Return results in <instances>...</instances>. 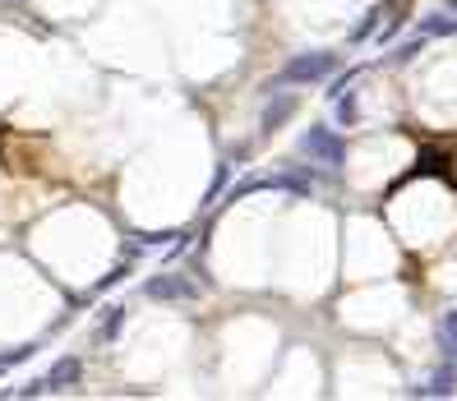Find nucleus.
<instances>
[{
    "instance_id": "obj_1",
    "label": "nucleus",
    "mask_w": 457,
    "mask_h": 401,
    "mask_svg": "<svg viewBox=\"0 0 457 401\" xmlns=\"http://www.w3.org/2000/svg\"><path fill=\"white\" fill-rule=\"evenodd\" d=\"M337 69V56L333 51H305V56H291L278 74L268 78V92L273 88H287V83H319Z\"/></svg>"
},
{
    "instance_id": "obj_2",
    "label": "nucleus",
    "mask_w": 457,
    "mask_h": 401,
    "mask_svg": "<svg viewBox=\"0 0 457 401\" xmlns=\"http://www.w3.org/2000/svg\"><path fill=\"white\" fill-rule=\"evenodd\" d=\"M301 153L310 157L314 167H328V171H337L346 162V143L333 129H324V125H310V129L301 134Z\"/></svg>"
},
{
    "instance_id": "obj_3",
    "label": "nucleus",
    "mask_w": 457,
    "mask_h": 401,
    "mask_svg": "<svg viewBox=\"0 0 457 401\" xmlns=\"http://www.w3.org/2000/svg\"><path fill=\"white\" fill-rule=\"evenodd\" d=\"M148 300H194L199 295V286H194L190 277H180V272H162V277H153L144 286Z\"/></svg>"
},
{
    "instance_id": "obj_4",
    "label": "nucleus",
    "mask_w": 457,
    "mask_h": 401,
    "mask_svg": "<svg viewBox=\"0 0 457 401\" xmlns=\"http://www.w3.org/2000/svg\"><path fill=\"white\" fill-rule=\"evenodd\" d=\"M296 106H301V101H296V92H273V97H268V106H264V115H259V129H264V134H278L282 125L296 115Z\"/></svg>"
},
{
    "instance_id": "obj_5",
    "label": "nucleus",
    "mask_w": 457,
    "mask_h": 401,
    "mask_svg": "<svg viewBox=\"0 0 457 401\" xmlns=\"http://www.w3.org/2000/svg\"><path fill=\"white\" fill-rule=\"evenodd\" d=\"M79 379H83V360L65 356V360H56V365L46 369V392H65V388H74Z\"/></svg>"
},
{
    "instance_id": "obj_6",
    "label": "nucleus",
    "mask_w": 457,
    "mask_h": 401,
    "mask_svg": "<svg viewBox=\"0 0 457 401\" xmlns=\"http://www.w3.org/2000/svg\"><path fill=\"white\" fill-rule=\"evenodd\" d=\"M416 397H453L457 392V365L453 360H448V365H439V374L430 383H425V388H411Z\"/></svg>"
},
{
    "instance_id": "obj_7",
    "label": "nucleus",
    "mask_w": 457,
    "mask_h": 401,
    "mask_svg": "<svg viewBox=\"0 0 457 401\" xmlns=\"http://www.w3.org/2000/svg\"><path fill=\"white\" fill-rule=\"evenodd\" d=\"M439 351L457 365V309H448L444 318H439Z\"/></svg>"
},
{
    "instance_id": "obj_8",
    "label": "nucleus",
    "mask_w": 457,
    "mask_h": 401,
    "mask_svg": "<svg viewBox=\"0 0 457 401\" xmlns=\"http://www.w3.org/2000/svg\"><path fill=\"white\" fill-rule=\"evenodd\" d=\"M421 33H425V37H453V33H457V19H453V10H444V14H430V19H421Z\"/></svg>"
},
{
    "instance_id": "obj_9",
    "label": "nucleus",
    "mask_w": 457,
    "mask_h": 401,
    "mask_svg": "<svg viewBox=\"0 0 457 401\" xmlns=\"http://www.w3.org/2000/svg\"><path fill=\"white\" fill-rule=\"evenodd\" d=\"M333 115H337V125H356L360 120V106H356V92L346 88L342 97H333Z\"/></svg>"
},
{
    "instance_id": "obj_10",
    "label": "nucleus",
    "mask_w": 457,
    "mask_h": 401,
    "mask_svg": "<svg viewBox=\"0 0 457 401\" xmlns=\"http://www.w3.org/2000/svg\"><path fill=\"white\" fill-rule=\"evenodd\" d=\"M121 323H125V309H121V304H111V309H107V323H102V342H111V337L121 332Z\"/></svg>"
},
{
    "instance_id": "obj_11",
    "label": "nucleus",
    "mask_w": 457,
    "mask_h": 401,
    "mask_svg": "<svg viewBox=\"0 0 457 401\" xmlns=\"http://www.w3.org/2000/svg\"><path fill=\"white\" fill-rule=\"evenodd\" d=\"M421 51H425V33L416 28V37H411V42H402L397 51H393V60H411V56H421Z\"/></svg>"
},
{
    "instance_id": "obj_12",
    "label": "nucleus",
    "mask_w": 457,
    "mask_h": 401,
    "mask_svg": "<svg viewBox=\"0 0 457 401\" xmlns=\"http://www.w3.org/2000/svg\"><path fill=\"white\" fill-rule=\"evenodd\" d=\"M130 277V263H121V267H111V272H107V277L97 281V290H111V286H121V281Z\"/></svg>"
},
{
    "instance_id": "obj_13",
    "label": "nucleus",
    "mask_w": 457,
    "mask_h": 401,
    "mask_svg": "<svg viewBox=\"0 0 457 401\" xmlns=\"http://www.w3.org/2000/svg\"><path fill=\"white\" fill-rule=\"evenodd\" d=\"M374 23H379V10H369L365 19H360V28H356V33H351V42H365V37L374 33Z\"/></svg>"
},
{
    "instance_id": "obj_14",
    "label": "nucleus",
    "mask_w": 457,
    "mask_h": 401,
    "mask_svg": "<svg viewBox=\"0 0 457 401\" xmlns=\"http://www.w3.org/2000/svg\"><path fill=\"white\" fill-rule=\"evenodd\" d=\"M444 10H453V14H457V0H444Z\"/></svg>"
}]
</instances>
